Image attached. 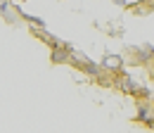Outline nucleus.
Instances as JSON below:
<instances>
[{
    "label": "nucleus",
    "mask_w": 154,
    "mask_h": 133,
    "mask_svg": "<svg viewBox=\"0 0 154 133\" xmlns=\"http://www.w3.org/2000/svg\"><path fill=\"white\" fill-rule=\"evenodd\" d=\"M81 69H83V71H88L90 76H100V67H97V64H93V62H85V64H81Z\"/></svg>",
    "instance_id": "obj_4"
},
{
    "label": "nucleus",
    "mask_w": 154,
    "mask_h": 133,
    "mask_svg": "<svg viewBox=\"0 0 154 133\" xmlns=\"http://www.w3.org/2000/svg\"><path fill=\"white\" fill-rule=\"evenodd\" d=\"M102 67H121V57H116V55H109V57H104L102 59Z\"/></svg>",
    "instance_id": "obj_2"
},
{
    "label": "nucleus",
    "mask_w": 154,
    "mask_h": 133,
    "mask_svg": "<svg viewBox=\"0 0 154 133\" xmlns=\"http://www.w3.org/2000/svg\"><path fill=\"white\" fill-rule=\"evenodd\" d=\"M116 5H126V0H114Z\"/></svg>",
    "instance_id": "obj_5"
},
{
    "label": "nucleus",
    "mask_w": 154,
    "mask_h": 133,
    "mask_svg": "<svg viewBox=\"0 0 154 133\" xmlns=\"http://www.w3.org/2000/svg\"><path fill=\"white\" fill-rule=\"evenodd\" d=\"M137 119L140 121H152V112H149V107H137Z\"/></svg>",
    "instance_id": "obj_3"
},
{
    "label": "nucleus",
    "mask_w": 154,
    "mask_h": 133,
    "mask_svg": "<svg viewBox=\"0 0 154 133\" xmlns=\"http://www.w3.org/2000/svg\"><path fill=\"white\" fill-rule=\"evenodd\" d=\"M52 62H55V64L69 62V52H66V48H55V50H52Z\"/></svg>",
    "instance_id": "obj_1"
}]
</instances>
